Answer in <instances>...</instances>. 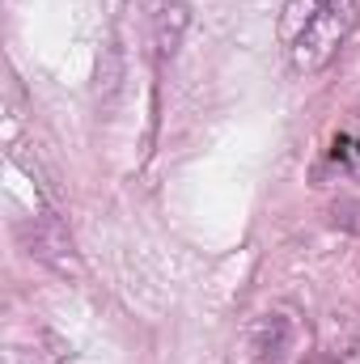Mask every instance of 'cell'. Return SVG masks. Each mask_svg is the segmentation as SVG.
<instances>
[{"mask_svg": "<svg viewBox=\"0 0 360 364\" xmlns=\"http://www.w3.org/2000/svg\"><path fill=\"white\" fill-rule=\"evenodd\" d=\"M356 17L360 0H288L280 17V43L288 64L297 73H322L339 55Z\"/></svg>", "mask_w": 360, "mask_h": 364, "instance_id": "6da1fadb", "label": "cell"}, {"mask_svg": "<svg viewBox=\"0 0 360 364\" xmlns=\"http://www.w3.org/2000/svg\"><path fill=\"white\" fill-rule=\"evenodd\" d=\"M250 348H255V360L259 364H280L284 348H288V322L280 314H268L255 331H250Z\"/></svg>", "mask_w": 360, "mask_h": 364, "instance_id": "7a4b0ae2", "label": "cell"}, {"mask_svg": "<svg viewBox=\"0 0 360 364\" xmlns=\"http://www.w3.org/2000/svg\"><path fill=\"white\" fill-rule=\"evenodd\" d=\"M153 26H157V47L174 55L179 34H182V26H186V9H182L179 0H157L153 4Z\"/></svg>", "mask_w": 360, "mask_h": 364, "instance_id": "3957f363", "label": "cell"}]
</instances>
